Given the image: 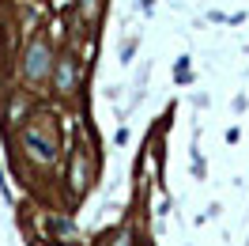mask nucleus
Listing matches in <instances>:
<instances>
[{"instance_id":"nucleus-1","label":"nucleus","mask_w":249,"mask_h":246,"mask_svg":"<svg viewBox=\"0 0 249 246\" xmlns=\"http://www.w3.org/2000/svg\"><path fill=\"white\" fill-rule=\"evenodd\" d=\"M23 140H27V148H31L38 159H53V155H57V133H53V125L42 122V118L34 125H27Z\"/></svg>"},{"instance_id":"nucleus-2","label":"nucleus","mask_w":249,"mask_h":246,"mask_svg":"<svg viewBox=\"0 0 249 246\" xmlns=\"http://www.w3.org/2000/svg\"><path fill=\"white\" fill-rule=\"evenodd\" d=\"M23 72H27V80H46L49 76V46L38 38V42H31V53H27V64H23Z\"/></svg>"},{"instance_id":"nucleus-3","label":"nucleus","mask_w":249,"mask_h":246,"mask_svg":"<svg viewBox=\"0 0 249 246\" xmlns=\"http://www.w3.org/2000/svg\"><path fill=\"white\" fill-rule=\"evenodd\" d=\"M91 185V163H87V148H76V159H72V189L76 193H87Z\"/></svg>"},{"instance_id":"nucleus-4","label":"nucleus","mask_w":249,"mask_h":246,"mask_svg":"<svg viewBox=\"0 0 249 246\" xmlns=\"http://www.w3.org/2000/svg\"><path fill=\"white\" fill-rule=\"evenodd\" d=\"M72 83H76V61H72V57H64V61H61V72H57V87H61V91H72Z\"/></svg>"},{"instance_id":"nucleus-5","label":"nucleus","mask_w":249,"mask_h":246,"mask_svg":"<svg viewBox=\"0 0 249 246\" xmlns=\"http://www.w3.org/2000/svg\"><path fill=\"white\" fill-rule=\"evenodd\" d=\"M79 12H83V16L91 19L94 12H98V0H79Z\"/></svg>"},{"instance_id":"nucleus-6","label":"nucleus","mask_w":249,"mask_h":246,"mask_svg":"<svg viewBox=\"0 0 249 246\" xmlns=\"http://www.w3.org/2000/svg\"><path fill=\"white\" fill-rule=\"evenodd\" d=\"M128 243H132V239H128V235H121V239H117L113 246H128Z\"/></svg>"}]
</instances>
